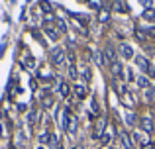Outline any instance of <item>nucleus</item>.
I'll return each instance as SVG.
<instances>
[{
	"mask_svg": "<svg viewBox=\"0 0 155 149\" xmlns=\"http://www.w3.org/2000/svg\"><path fill=\"white\" fill-rule=\"evenodd\" d=\"M77 128H79V120H77V116L73 114L69 108H65V110H63V130H67L69 135H75Z\"/></svg>",
	"mask_w": 155,
	"mask_h": 149,
	"instance_id": "obj_1",
	"label": "nucleus"
},
{
	"mask_svg": "<svg viewBox=\"0 0 155 149\" xmlns=\"http://www.w3.org/2000/svg\"><path fill=\"white\" fill-rule=\"evenodd\" d=\"M49 59H51V63L55 67H63L65 65V49L63 47H53Z\"/></svg>",
	"mask_w": 155,
	"mask_h": 149,
	"instance_id": "obj_2",
	"label": "nucleus"
},
{
	"mask_svg": "<svg viewBox=\"0 0 155 149\" xmlns=\"http://www.w3.org/2000/svg\"><path fill=\"white\" fill-rule=\"evenodd\" d=\"M41 143H45V145H49V149H59V139H57L55 134H45L41 135Z\"/></svg>",
	"mask_w": 155,
	"mask_h": 149,
	"instance_id": "obj_3",
	"label": "nucleus"
},
{
	"mask_svg": "<svg viewBox=\"0 0 155 149\" xmlns=\"http://www.w3.org/2000/svg\"><path fill=\"white\" fill-rule=\"evenodd\" d=\"M136 63H137V67H140L143 73H151V65H149V61L143 57V55H140V57H136Z\"/></svg>",
	"mask_w": 155,
	"mask_h": 149,
	"instance_id": "obj_4",
	"label": "nucleus"
},
{
	"mask_svg": "<svg viewBox=\"0 0 155 149\" xmlns=\"http://www.w3.org/2000/svg\"><path fill=\"white\" fill-rule=\"evenodd\" d=\"M120 53H122V57H126V59L134 57V49L128 45V43H122V45H120Z\"/></svg>",
	"mask_w": 155,
	"mask_h": 149,
	"instance_id": "obj_5",
	"label": "nucleus"
},
{
	"mask_svg": "<svg viewBox=\"0 0 155 149\" xmlns=\"http://www.w3.org/2000/svg\"><path fill=\"white\" fill-rule=\"evenodd\" d=\"M112 73H114V76H118V79H122V76H124V69H122V63L120 61L112 63Z\"/></svg>",
	"mask_w": 155,
	"mask_h": 149,
	"instance_id": "obj_6",
	"label": "nucleus"
},
{
	"mask_svg": "<svg viewBox=\"0 0 155 149\" xmlns=\"http://www.w3.org/2000/svg\"><path fill=\"white\" fill-rule=\"evenodd\" d=\"M73 90H75L77 98H81V100H83L84 96H87V88H84L83 84H75V86H73Z\"/></svg>",
	"mask_w": 155,
	"mask_h": 149,
	"instance_id": "obj_7",
	"label": "nucleus"
},
{
	"mask_svg": "<svg viewBox=\"0 0 155 149\" xmlns=\"http://www.w3.org/2000/svg\"><path fill=\"white\" fill-rule=\"evenodd\" d=\"M141 128L149 134V131H153V122L149 118H141Z\"/></svg>",
	"mask_w": 155,
	"mask_h": 149,
	"instance_id": "obj_8",
	"label": "nucleus"
},
{
	"mask_svg": "<svg viewBox=\"0 0 155 149\" xmlns=\"http://www.w3.org/2000/svg\"><path fill=\"white\" fill-rule=\"evenodd\" d=\"M41 102H43V106H51V104H53V98H51V94H49V92H43V94H41Z\"/></svg>",
	"mask_w": 155,
	"mask_h": 149,
	"instance_id": "obj_9",
	"label": "nucleus"
},
{
	"mask_svg": "<svg viewBox=\"0 0 155 149\" xmlns=\"http://www.w3.org/2000/svg\"><path fill=\"white\" fill-rule=\"evenodd\" d=\"M122 145H124L126 149H132V139H130V135L128 134H122Z\"/></svg>",
	"mask_w": 155,
	"mask_h": 149,
	"instance_id": "obj_10",
	"label": "nucleus"
},
{
	"mask_svg": "<svg viewBox=\"0 0 155 149\" xmlns=\"http://www.w3.org/2000/svg\"><path fill=\"white\" fill-rule=\"evenodd\" d=\"M104 51H106V57H108V59H110V61H112V63H116V51H114V49H112V47H110V45L106 47Z\"/></svg>",
	"mask_w": 155,
	"mask_h": 149,
	"instance_id": "obj_11",
	"label": "nucleus"
},
{
	"mask_svg": "<svg viewBox=\"0 0 155 149\" xmlns=\"http://www.w3.org/2000/svg\"><path fill=\"white\" fill-rule=\"evenodd\" d=\"M114 10L116 12H128V8H126V4L122 2V0H116V2H114Z\"/></svg>",
	"mask_w": 155,
	"mask_h": 149,
	"instance_id": "obj_12",
	"label": "nucleus"
},
{
	"mask_svg": "<svg viewBox=\"0 0 155 149\" xmlns=\"http://www.w3.org/2000/svg\"><path fill=\"white\" fill-rule=\"evenodd\" d=\"M81 69H83V80H87V83H88V80H91V67L83 65Z\"/></svg>",
	"mask_w": 155,
	"mask_h": 149,
	"instance_id": "obj_13",
	"label": "nucleus"
},
{
	"mask_svg": "<svg viewBox=\"0 0 155 149\" xmlns=\"http://www.w3.org/2000/svg\"><path fill=\"white\" fill-rule=\"evenodd\" d=\"M45 34H47V35H49V37L53 39V41H57V39H59V35H57V31H55V30H53V28H49V26H47V28H45Z\"/></svg>",
	"mask_w": 155,
	"mask_h": 149,
	"instance_id": "obj_14",
	"label": "nucleus"
},
{
	"mask_svg": "<svg viewBox=\"0 0 155 149\" xmlns=\"http://www.w3.org/2000/svg\"><path fill=\"white\" fill-rule=\"evenodd\" d=\"M92 57H94V61L98 63V65H104V61H102V55H100V51H94V53H92Z\"/></svg>",
	"mask_w": 155,
	"mask_h": 149,
	"instance_id": "obj_15",
	"label": "nucleus"
},
{
	"mask_svg": "<svg viewBox=\"0 0 155 149\" xmlns=\"http://www.w3.org/2000/svg\"><path fill=\"white\" fill-rule=\"evenodd\" d=\"M143 18L145 20H155V10H145L143 12Z\"/></svg>",
	"mask_w": 155,
	"mask_h": 149,
	"instance_id": "obj_16",
	"label": "nucleus"
},
{
	"mask_svg": "<svg viewBox=\"0 0 155 149\" xmlns=\"http://www.w3.org/2000/svg\"><path fill=\"white\" fill-rule=\"evenodd\" d=\"M69 92H71V86H69L67 83H65V84H61V94H63V96H67Z\"/></svg>",
	"mask_w": 155,
	"mask_h": 149,
	"instance_id": "obj_17",
	"label": "nucleus"
},
{
	"mask_svg": "<svg viewBox=\"0 0 155 149\" xmlns=\"http://www.w3.org/2000/svg\"><path fill=\"white\" fill-rule=\"evenodd\" d=\"M137 83H140L141 88H147V86H149V80L145 79V76H140V80H137Z\"/></svg>",
	"mask_w": 155,
	"mask_h": 149,
	"instance_id": "obj_18",
	"label": "nucleus"
},
{
	"mask_svg": "<svg viewBox=\"0 0 155 149\" xmlns=\"http://www.w3.org/2000/svg\"><path fill=\"white\" fill-rule=\"evenodd\" d=\"M69 75H71V79H75V76H77V69H75V65H73V63L69 65Z\"/></svg>",
	"mask_w": 155,
	"mask_h": 149,
	"instance_id": "obj_19",
	"label": "nucleus"
},
{
	"mask_svg": "<svg viewBox=\"0 0 155 149\" xmlns=\"http://www.w3.org/2000/svg\"><path fill=\"white\" fill-rule=\"evenodd\" d=\"M57 28H59L61 31H67V26H65V22H61V20H57Z\"/></svg>",
	"mask_w": 155,
	"mask_h": 149,
	"instance_id": "obj_20",
	"label": "nucleus"
},
{
	"mask_svg": "<svg viewBox=\"0 0 155 149\" xmlns=\"http://www.w3.org/2000/svg\"><path fill=\"white\" fill-rule=\"evenodd\" d=\"M41 8H43L45 12H51V4H47L45 0H41Z\"/></svg>",
	"mask_w": 155,
	"mask_h": 149,
	"instance_id": "obj_21",
	"label": "nucleus"
},
{
	"mask_svg": "<svg viewBox=\"0 0 155 149\" xmlns=\"http://www.w3.org/2000/svg\"><path fill=\"white\" fill-rule=\"evenodd\" d=\"M145 34H147L149 37H155V28H149V30H145Z\"/></svg>",
	"mask_w": 155,
	"mask_h": 149,
	"instance_id": "obj_22",
	"label": "nucleus"
},
{
	"mask_svg": "<svg viewBox=\"0 0 155 149\" xmlns=\"http://www.w3.org/2000/svg\"><path fill=\"white\" fill-rule=\"evenodd\" d=\"M106 20H108V12H102L100 14V22H106Z\"/></svg>",
	"mask_w": 155,
	"mask_h": 149,
	"instance_id": "obj_23",
	"label": "nucleus"
},
{
	"mask_svg": "<svg viewBox=\"0 0 155 149\" xmlns=\"http://www.w3.org/2000/svg\"><path fill=\"white\" fill-rule=\"evenodd\" d=\"M141 4H143V6L149 10V6H151V0H141Z\"/></svg>",
	"mask_w": 155,
	"mask_h": 149,
	"instance_id": "obj_24",
	"label": "nucleus"
},
{
	"mask_svg": "<svg viewBox=\"0 0 155 149\" xmlns=\"http://www.w3.org/2000/svg\"><path fill=\"white\" fill-rule=\"evenodd\" d=\"M155 145H153V143H145V145H141L140 149H153Z\"/></svg>",
	"mask_w": 155,
	"mask_h": 149,
	"instance_id": "obj_25",
	"label": "nucleus"
},
{
	"mask_svg": "<svg viewBox=\"0 0 155 149\" xmlns=\"http://www.w3.org/2000/svg\"><path fill=\"white\" fill-rule=\"evenodd\" d=\"M26 67H34V61H31V59H30V57H28V59H26Z\"/></svg>",
	"mask_w": 155,
	"mask_h": 149,
	"instance_id": "obj_26",
	"label": "nucleus"
},
{
	"mask_svg": "<svg viewBox=\"0 0 155 149\" xmlns=\"http://www.w3.org/2000/svg\"><path fill=\"white\" fill-rule=\"evenodd\" d=\"M126 76H128V79H130V80H132V79H134V73H132V71H130V69H128V73H126Z\"/></svg>",
	"mask_w": 155,
	"mask_h": 149,
	"instance_id": "obj_27",
	"label": "nucleus"
},
{
	"mask_svg": "<svg viewBox=\"0 0 155 149\" xmlns=\"http://www.w3.org/2000/svg\"><path fill=\"white\" fill-rule=\"evenodd\" d=\"M38 149H43V147H38Z\"/></svg>",
	"mask_w": 155,
	"mask_h": 149,
	"instance_id": "obj_28",
	"label": "nucleus"
}]
</instances>
